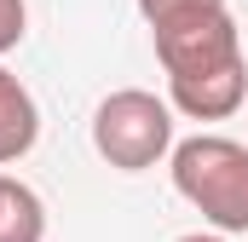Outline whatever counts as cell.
Masks as SVG:
<instances>
[{
	"instance_id": "cell-3",
	"label": "cell",
	"mask_w": 248,
	"mask_h": 242,
	"mask_svg": "<svg viewBox=\"0 0 248 242\" xmlns=\"http://www.w3.org/2000/svg\"><path fill=\"white\" fill-rule=\"evenodd\" d=\"M93 150L122 167V173H144L162 156H173V104H162L144 87H122L93 110Z\"/></svg>"
},
{
	"instance_id": "cell-1",
	"label": "cell",
	"mask_w": 248,
	"mask_h": 242,
	"mask_svg": "<svg viewBox=\"0 0 248 242\" xmlns=\"http://www.w3.org/2000/svg\"><path fill=\"white\" fill-rule=\"evenodd\" d=\"M150 41L168 69V98L190 121H225L248 104V58L225 0L150 17Z\"/></svg>"
},
{
	"instance_id": "cell-5",
	"label": "cell",
	"mask_w": 248,
	"mask_h": 242,
	"mask_svg": "<svg viewBox=\"0 0 248 242\" xmlns=\"http://www.w3.org/2000/svg\"><path fill=\"white\" fill-rule=\"evenodd\" d=\"M0 242H46V202L12 173H0Z\"/></svg>"
},
{
	"instance_id": "cell-8",
	"label": "cell",
	"mask_w": 248,
	"mask_h": 242,
	"mask_svg": "<svg viewBox=\"0 0 248 242\" xmlns=\"http://www.w3.org/2000/svg\"><path fill=\"white\" fill-rule=\"evenodd\" d=\"M179 242H225L219 231H190V237H179Z\"/></svg>"
},
{
	"instance_id": "cell-2",
	"label": "cell",
	"mask_w": 248,
	"mask_h": 242,
	"mask_svg": "<svg viewBox=\"0 0 248 242\" xmlns=\"http://www.w3.org/2000/svg\"><path fill=\"white\" fill-rule=\"evenodd\" d=\"M168 173H173V190L219 237H248V144L225 133L179 138L168 156Z\"/></svg>"
},
{
	"instance_id": "cell-4",
	"label": "cell",
	"mask_w": 248,
	"mask_h": 242,
	"mask_svg": "<svg viewBox=\"0 0 248 242\" xmlns=\"http://www.w3.org/2000/svg\"><path fill=\"white\" fill-rule=\"evenodd\" d=\"M35 138H41L35 92H29L12 69H0V167H6V162H23V156L35 150Z\"/></svg>"
},
{
	"instance_id": "cell-6",
	"label": "cell",
	"mask_w": 248,
	"mask_h": 242,
	"mask_svg": "<svg viewBox=\"0 0 248 242\" xmlns=\"http://www.w3.org/2000/svg\"><path fill=\"white\" fill-rule=\"evenodd\" d=\"M29 29V6L23 0H0V52H12Z\"/></svg>"
},
{
	"instance_id": "cell-7",
	"label": "cell",
	"mask_w": 248,
	"mask_h": 242,
	"mask_svg": "<svg viewBox=\"0 0 248 242\" xmlns=\"http://www.w3.org/2000/svg\"><path fill=\"white\" fill-rule=\"evenodd\" d=\"M179 6H208V0H139L144 17H162V12H179Z\"/></svg>"
}]
</instances>
